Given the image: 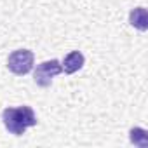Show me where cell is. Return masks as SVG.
Returning a JSON list of instances; mask_svg holds the SVG:
<instances>
[{
  "instance_id": "cell-2",
  "label": "cell",
  "mask_w": 148,
  "mask_h": 148,
  "mask_svg": "<svg viewBox=\"0 0 148 148\" xmlns=\"http://www.w3.org/2000/svg\"><path fill=\"white\" fill-rule=\"evenodd\" d=\"M35 63V54L30 49H18L12 51L7 58V68L14 75H26L33 70Z\"/></svg>"
},
{
  "instance_id": "cell-5",
  "label": "cell",
  "mask_w": 148,
  "mask_h": 148,
  "mask_svg": "<svg viewBox=\"0 0 148 148\" xmlns=\"http://www.w3.org/2000/svg\"><path fill=\"white\" fill-rule=\"evenodd\" d=\"M129 25L134 26L139 32L148 30V12L145 7H136L129 12Z\"/></svg>"
},
{
  "instance_id": "cell-3",
  "label": "cell",
  "mask_w": 148,
  "mask_h": 148,
  "mask_svg": "<svg viewBox=\"0 0 148 148\" xmlns=\"http://www.w3.org/2000/svg\"><path fill=\"white\" fill-rule=\"evenodd\" d=\"M63 71V66L58 59H49V61H42L40 64H37L35 71H33V80L38 87H49L52 84V79Z\"/></svg>"
},
{
  "instance_id": "cell-6",
  "label": "cell",
  "mask_w": 148,
  "mask_h": 148,
  "mask_svg": "<svg viewBox=\"0 0 148 148\" xmlns=\"http://www.w3.org/2000/svg\"><path fill=\"white\" fill-rule=\"evenodd\" d=\"M129 139L136 146H141V148L148 146V132L143 127H132L129 131Z\"/></svg>"
},
{
  "instance_id": "cell-1",
  "label": "cell",
  "mask_w": 148,
  "mask_h": 148,
  "mask_svg": "<svg viewBox=\"0 0 148 148\" xmlns=\"http://www.w3.org/2000/svg\"><path fill=\"white\" fill-rule=\"evenodd\" d=\"M2 122L11 134L23 136L28 127L37 125V115L32 106L23 105L16 108H5L2 112Z\"/></svg>"
},
{
  "instance_id": "cell-4",
  "label": "cell",
  "mask_w": 148,
  "mask_h": 148,
  "mask_svg": "<svg viewBox=\"0 0 148 148\" xmlns=\"http://www.w3.org/2000/svg\"><path fill=\"white\" fill-rule=\"evenodd\" d=\"M84 63H86V58H84V54H82L80 51H71L70 54L64 56L61 66H63V71H64V73L71 75V73L79 71V70L84 66Z\"/></svg>"
}]
</instances>
